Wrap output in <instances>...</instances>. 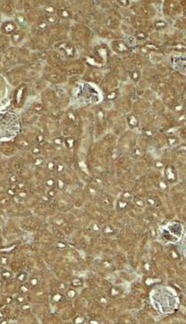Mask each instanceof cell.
<instances>
[{"label":"cell","instance_id":"cell-1","mask_svg":"<svg viewBox=\"0 0 186 324\" xmlns=\"http://www.w3.org/2000/svg\"><path fill=\"white\" fill-rule=\"evenodd\" d=\"M17 144L19 147L21 148L22 149H25L30 146V142L29 139H26L25 138H22L20 139H17Z\"/></svg>","mask_w":186,"mask_h":324}]
</instances>
